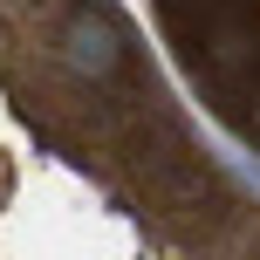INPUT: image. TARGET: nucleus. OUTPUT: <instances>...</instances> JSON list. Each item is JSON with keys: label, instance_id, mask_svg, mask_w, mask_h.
<instances>
[{"label": "nucleus", "instance_id": "f257e3e1", "mask_svg": "<svg viewBox=\"0 0 260 260\" xmlns=\"http://www.w3.org/2000/svg\"><path fill=\"white\" fill-rule=\"evenodd\" d=\"M0 260H260V185L117 0H0Z\"/></svg>", "mask_w": 260, "mask_h": 260}, {"label": "nucleus", "instance_id": "f03ea898", "mask_svg": "<svg viewBox=\"0 0 260 260\" xmlns=\"http://www.w3.org/2000/svg\"><path fill=\"white\" fill-rule=\"evenodd\" d=\"M178 82L247 157H260V0H151Z\"/></svg>", "mask_w": 260, "mask_h": 260}]
</instances>
